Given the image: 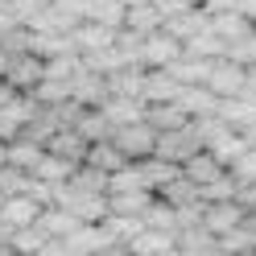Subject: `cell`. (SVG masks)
I'll return each mask as SVG.
<instances>
[{"label": "cell", "instance_id": "cell-1", "mask_svg": "<svg viewBox=\"0 0 256 256\" xmlns=\"http://www.w3.org/2000/svg\"><path fill=\"white\" fill-rule=\"evenodd\" d=\"M112 145L124 153V162H145V157L157 153V132L140 120V124H128V128H112Z\"/></svg>", "mask_w": 256, "mask_h": 256}, {"label": "cell", "instance_id": "cell-2", "mask_svg": "<svg viewBox=\"0 0 256 256\" xmlns=\"http://www.w3.org/2000/svg\"><path fill=\"white\" fill-rule=\"evenodd\" d=\"M244 87H248V66H240L232 58H219L211 66L206 91H211L215 100H236V95H244Z\"/></svg>", "mask_w": 256, "mask_h": 256}, {"label": "cell", "instance_id": "cell-3", "mask_svg": "<svg viewBox=\"0 0 256 256\" xmlns=\"http://www.w3.org/2000/svg\"><path fill=\"white\" fill-rule=\"evenodd\" d=\"M198 149H202V145H198L194 124H186V128H174V132H157V153H153V157L182 166V162H190V157H194Z\"/></svg>", "mask_w": 256, "mask_h": 256}, {"label": "cell", "instance_id": "cell-4", "mask_svg": "<svg viewBox=\"0 0 256 256\" xmlns=\"http://www.w3.org/2000/svg\"><path fill=\"white\" fill-rule=\"evenodd\" d=\"M46 78V62L42 58H34V54H12L8 58V70H4V83L17 91V95H34L38 91V83Z\"/></svg>", "mask_w": 256, "mask_h": 256}, {"label": "cell", "instance_id": "cell-5", "mask_svg": "<svg viewBox=\"0 0 256 256\" xmlns=\"http://www.w3.org/2000/svg\"><path fill=\"white\" fill-rule=\"evenodd\" d=\"M182 58V42H174L166 29L140 42V70H166Z\"/></svg>", "mask_w": 256, "mask_h": 256}, {"label": "cell", "instance_id": "cell-6", "mask_svg": "<svg viewBox=\"0 0 256 256\" xmlns=\"http://www.w3.org/2000/svg\"><path fill=\"white\" fill-rule=\"evenodd\" d=\"M70 42H74V54L78 58H91V54H104V50L116 46V29H104L95 21H78L70 29Z\"/></svg>", "mask_w": 256, "mask_h": 256}, {"label": "cell", "instance_id": "cell-7", "mask_svg": "<svg viewBox=\"0 0 256 256\" xmlns=\"http://www.w3.org/2000/svg\"><path fill=\"white\" fill-rule=\"evenodd\" d=\"M244 215H248V211H244L240 202H211V206L202 202V232L211 236V240H223L232 228L244 223Z\"/></svg>", "mask_w": 256, "mask_h": 256}, {"label": "cell", "instance_id": "cell-8", "mask_svg": "<svg viewBox=\"0 0 256 256\" xmlns=\"http://www.w3.org/2000/svg\"><path fill=\"white\" fill-rule=\"evenodd\" d=\"M66 248H70V256H100V252L120 248V244L108 236L104 223H78V232L66 236Z\"/></svg>", "mask_w": 256, "mask_h": 256}, {"label": "cell", "instance_id": "cell-9", "mask_svg": "<svg viewBox=\"0 0 256 256\" xmlns=\"http://www.w3.org/2000/svg\"><path fill=\"white\" fill-rule=\"evenodd\" d=\"M174 104L182 108L186 120H211L219 112V100L206 87H178V95H174Z\"/></svg>", "mask_w": 256, "mask_h": 256}, {"label": "cell", "instance_id": "cell-10", "mask_svg": "<svg viewBox=\"0 0 256 256\" xmlns=\"http://www.w3.org/2000/svg\"><path fill=\"white\" fill-rule=\"evenodd\" d=\"M182 178H190V182L198 186V194H202L206 186H215L219 178H228V170H223V166H219L206 149H198L194 157H190V162H182Z\"/></svg>", "mask_w": 256, "mask_h": 256}, {"label": "cell", "instance_id": "cell-11", "mask_svg": "<svg viewBox=\"0 0 256 256\" xmlns=\"http://www.w3.org/2000/svg\"><path fill=\"white\" fill-rule=\"evenodd\" d=\"M108 128H128V124H140L145 120V104L140 100H120V95H108V100L100 104Z\"/></svg>", "mask_w": 256, "mask_h": 256}, {"label": "cell", "instance_id": "cell-12", "mask_svg": "<svg viewBox=\"0 0 256 256\" xmlns=\"http://www.w3.org/2000/svg\"><path fill=\"white\" fill-rule=\"evenodd\" d=\"M42 211H46L42 202H34L29 194H17V198H4V206H0V219H4L12 232H21V228H34V223L42 219Z\"/></svg>", "mask_w": 256, "mask_h": 256}, {"label": "cell", "instance_id": "cell-13", "mask_svg": "<svg viewBox=\"0 0 256 256\" xmlns=\"http://www.w3.org/2000/svg\"><path fill=\"white\" fill-rule=\"evenodd\" d=\"M136 170H140V186H145L149 194H162V190L182 174V166L162 162V157H145V162H136Z\"/></svg>", "mask_w": 256, "mask_h": 256}, {"label": "cell", "instance_id": "cell-14", "mask_svg": "<svg viewBox=\"0 0 256 256\" xmlns=\"http://www.w3.org/2000/svg\"><path fill=\"white\" fill-rule=\"evenodd\" d=\"M178 248V236H170V232H153V228H145L140 236H132L124 244V252L128 256H166V252H174Z\"/></svg>", "mask_w": 256, "mask_h": 256}, {"label": "cell", "instance_id": "cell-15", "mask_svg": "<svg viewBox=\"0 0 256 256\" xmlns=\"http://www.w3.org/2000/svg\"><path fill=\"white\" fill-rule=\"evenodd\" d=\"M29 54L50 62V58H62V54H74V42H70V34H42V29H29Z\"/></svg>", "mask_w": 256, "mask_h": 256}, {"label": "cell", "instance_id": "cell-16", "mask_svg": "<svg viewBox=\"0 0 256 256\" xmlns=\"http://www.w3.org/2000/svg\"><path fill=\"white\" fill-rule=\"evenodd\" d=\"M46 153H54L62 157V162H70V166H83V157H87V140L74 132V128H58V132L46 140Z\"/></svg>", "mask_w": 256, "mask_h": 256}, {"label": "cell", "instance_id": "cell-17", "mask_svg": "<svg viewBox=\"0 0 256 256\" xmlns=\"http://www.w3.org/2000/svg\"><path fill=\"white\" fill-rule=\"evenodd\" d=\"M157 202L149 190H124V194H108V215H124V219H140Z\"/></svg>", "mask_w": 256, "mask_h": 256}, {"label": "cell", "instance_id": "cell-18", "mask_svg": "<svg viewBox=\"0 0 256 256\" xmlns=\"http://www.w3.org/2000/svg\"><path fill=\"white\" fill-rule=\"evenodd\" d=\"M70 100L78 104V108H100L104 100H108V78L104 74H91V70H83L70 83Z\"/></svg>", "mask_w": 256, "mask_h": 256}, {"label": "cell", "instance_id": "cell-19", "mask_svg": "<svg viewBox=\"0 0 256 256\" xmlns=\"http://www.w3.org/2000/svg\"><path fill=\"white\" fill-rule=\"evenodd\" d=\"M252 29H256V25H248L240 12H219V17H211V34L228 46V50H232V46H240V42H248Z\"/></svg>", "mask_w": 256, "mask_h": 256}, {"label": "cell", "instance_id": "cell-20", "mask_svg": "<svg viewBox=\"0 0 256 256\" xmlns=\"http://www.w3.org/2000/svg\"><path fill=\"white\" fill-rule=\"evenodd\" d=\"M83 166H91V170H100V174H120L124 166H132V162H124V153L112 145V140H95V145H87V157H83Z\"/></svg>", "mask_w": 256, "mask_h": 256}, {"label": "cell", "instance_id": "cell-21", "mask_svg": "<svg viewBox=\"0 0 256 256\" xmlns=\"http://www.w3.org/2000/svg\"><path fill=\"white\" fill-rule=\"evenodd\" d=\"M206 25H211V17H206V8H186L182 17H174V21H166L162 29H166V34H170L174 42H182V46H186L190 38H198V34H202Z\"/></svg>", "mask_w": 256, "mask_h": 256}, {"label": "cell", "instance_id": "cell-22", "mask_svg": "<svg viewBox=\"0 0 256 256\" xmlns=\"http://www.w3.org/2000/svg\"><path fill=\"white\" fill-rule=\"evenodd\" d=\"M124 17H128V8L120 4V0H87V8H83V21H95V25H104V29H124Z\"/></svg>", "mask_w": 256, "mask_h": 256}, {"label": "cell", "instance_id": "cell-23", "mask_svg": "<svg viewBox=\"0 0 256 256\" xmlns=\"http://www.w3.org/2000/svg\"><path fill=\"white\" fill-rule=\"evenodd\" d=\"M42 157H46V145H38V140H29V136L8 140V166H12V170H21V174H34Z\"/></svg>", "mask_w": 256, "mask_h": 256}, {"label": "cell", "instance_id": "cell-24", "mask_svg": "<svg viewBox=\"0 0 256 256\" xmlns=\"http://www.w3.org/2000/svg\"><path fill=\"white\" fill-rule=\"evenodd\" d=\"M215 116L228 124L232 132H244L248 124H256V108L244 100V95H236V100H219V112H215Z\"/></svg>", "mask_w": 256, "mask_h": 256}, {"label": "cell", "instance_id": "cell-25", "mask_svg": "<svg viewBox=\"0 0 256 256\" xmlns=\"http://www.w3.org/2000/svg\"><path fill=\"white\" fill-rule=\"evenodd\" d=\"M145 124L153 132H174V128H186L190 120L182 116L178 104H145Z\"/></svg>", "mask_w": 256, "mask_h": 256}, {"label": "cell", "instance_id": "cell-26", "mask_svg": "<svg viewBox=\"0 0 256 256\" xmlns=\"http://www.w3.org/2000/svg\"><path fill=\"white\" fill-rule=\"evenodd\" d=\"M140 91H145V70L140 66H124L108 78V95H120V100H140ZM145 104V100H140Z\"/></svg>", "mask_w": 256, "mask_h": 256}, {"label": "cell", "instance_id": "cell-27", "mask_svg": "<svg viewBox=\"0 0 256 256\" xmlns=\"http://www.w3.org/2000/svg\"><path fill=\"white\" fill-rule=\"evenodd\" d=\"M174 95H178V83L170 70H145V91H140L145 104H174Z\"/></svg>", "mask_w": 256, "mask_h": 256}, {"label": "cell", "instance_id": "cell-28", "mask_svg": "<svg viewBox=\"0 0 256 256\" xmlns=\"http://www.w3.org/2000/svg\"><path fill=\"white\" fill-rule=\"evenodd\" d=\"M182 54H186V58H202V62H219V58H228V46H223V42L211 34V25H206L198 38H190V42L182 46Z\"/></svg>", "mask_w": 256, "mask_h": 256}, {"label": "cell", "instance_id": "cell-29", "mask_svg": "<svg viewBox=\"0 0 256 256\" xmlns=\"http://www.w3.org/2000/svg\"><path fill=\"white\" fill-rule=\"evenodd\" d=\"M124 29L136 34V38H153V34H162V12H157L153 4H136V8H128Z\"/></svg>", "mask_w": 256, "mask_h": 256}, {"label": "cell", "instance_id": "cell-30", "mask_svg": "<svg viewBox=\"0 0 256 256\" xmlns=\"http://www.w3.org/2000/svg\"><path fill=\"white\" fill-rule=\"evenodd\" d=\"M74 132L83 136L87 145H95V140H112V128H108V120H104V112H100V108H83V112H78Z\"/></svg>", "mask_w": 256, "mask_h": 256}, {"label": "cell", "instance_id": "cell-31", "mask_svg": "<svg viewBox=\"0 0 256 256\" xmlns=\"http://www.w3.org/2000/svg\"><path fill=\"white\" fill-rule=\"evenodd\" d=\"M157 198H162L166 206H174V211H182V206H198V202H202V198H198V186L190 182V178H182V174H178V178H174Z\"/></svg>", "mask_w": 256, "mask_h": 256}, {"label": "cell", "instance_id": "cell-32", "mask_svg": "<svg viewBox=\"0 0 256 256\" xmlns=\"http://www.w3.org/2000/svg\"><path fill=\"white\" fill-rule=\"evenodd\" d=\"M38 223H42V232L50 236V240H66V236L78 232V219H74L70 211H62V206H46Z\"/></svg>", "mask_w": 256, "mask_h": 256}, {"label": "cell", "instance_id": "cell-33", "mask_svg": "<svg viewBox=\"0 0 256 256\" xmlns=\"http://www.w3.org/2000/svg\"><path fill=\"white\" fill-rule=\"evenodd\" d=\"M74 170H78V166L62 162V157H54V153H46L42 162H38V170H34V178H38V182H46V186H66Z\"/></svg>", "mask_w": 256, "mask_h": 256}, {"label": "cell", "instance_id": "cell-34", "mask_svg": "<svg viewBox=\"0 0 256 256\" xmlns=\"http://www.w3.org/2000/svg\"><path fill=\"white\" fill-rule=\"evenodd\" d=\"M46 244H50V236L42 232V223H34V228H21V232H12V240H8V252H17V256H38Z\"/></svg>", "mask_w": 256, "mask_h": 256}, {"label": "cell", "instance_id": "cell-35", "mask_svg": "<svg viewBox=\"0 0 256 256\" xmlns=\"http://www.w3.org/2000/svg\"><path fill=\"white\" fill-rule=\"evenodd\" d=\"M206 153H211L223 170H232V162H240V157L248 153V140L240 136V132H223V136H219V140H215V145L206 149Z\"/></svg>", "mask_w": 256, "mask_h": 256}, {"label": "cell", "instance_id": "cell-36", "mask_svg": "<svg viewBox=\"0 0 256 256\" xmlns=\"http://www.w3.org/2000/svg\"><path fill=\"white\" fill-rule=\"evenodd\" d=\"M83 74V58L78 54H62V58H50L46 62V78H54V83H74V78Z\"/></svg>", "mask_w": 256, "mask_h": 256}, {"label": "cell", "instance_id": "cell-37", "mask_svg": "<svg viewBox=\"0 0 256 256\" xmlns=\"http://www.w3.org/2000/svg\"><path fill=\"white\" fill-rule=\"evenodd\" d=\"M66 186H70V190H83V194H108V174L91 170V166H78V170L70 174Z\"/></svg>", "mask_w": 256, "mask_h": 256}, {"label": "cell", "instance_id": "cell-38", "mask_svg": "<svg viewBox=\"0 0 256 256\" xmlns=\"http://www.w3.org/2000/svg\"><path fill=\"white\" fill-rule=\"evenodd\" d=\"M140 219H145V228H153V232H170V236H178V211H174V206H166L162 198H157Z\"/></svg>", "mask_w": 256, "mask_h": 256}, {"label": "cell", "instance_id": "cell-39", "mask_svg": "<svg viewBox=\"0 0 256 256\" xmlns=\"http://www.w3.org/2000/svg\"><path fill=\"white\" fill-rule=\"evenodd\" d=\"M34 100H38L42 108H62V104L70 100V87H66V83H54V78H42L38 91H34Z\"/></svg>", "mask_w": 256, "mask_h": 256}, {"label": "cell", "instance_id": "cell-40", "mask_svg": "<svg viewBox=\"0 0 256 256\" xmlns=\"http://www.w3.org/2000/svg\"><path fill=\"white\" fill-rule=\"evenodd\" d=\"M29 178H34V174H21V170H12V166H4V170H0V194H4V198H17V194H29Z\"/></svg>", "mask_w": 256, "mask_h": 256}, {"label": "cell", "instance_id": "cell-41", "mask_svg": "<svg viewBox=\"0 0 256 256\" xmlns=\"http://www.w3.org/2000/svg\"><path fill=\"white\" fill-rule=\"evenodd\" d=\"M124 190H145V186H140V170L136 166H124L120 174L108 178V194H124Z\"/></svg>", "mask_w": 256, "mask_h": 256}, {"label": "cell", "instance_id": "cell-42", "mask_svg": "<svg viewBox=\"0 0 256 256\" xmlns=\"http://www.w3.org/2000/svg\"><path fill=\"white\" fill-rule=\"evenodd\" d=\"M236 190H240V186H236V178L228 174V178H219L215 186H206V190H202L198 198H202L206 206H211V202H236Z\"/></svg>", "mask_w": 256, "mask_h": 256}, {"label": "cell", "instance_id": "cell-43", "mask_svg": "<svg viewBox=\"0 0 256 256\" xmlns=\"http://www.w3.org/2000/svg\"><path fill=\"white\" fill-rule=\"evenodd\" d=\"M232 178H236V186H256V153L248 149L244 157H240V162H232Z\"/></svg>", "mask_w": 256, "mask_h": 256}, {"label": "cell", "instance_id": "cell-44", "mask_svg": "<svg viewBox=\"0 0 256 256\" xmlns=\"http://www.w3.org/2000/svg\"><path fill=\"white\" fill-rule=\"evenodd\" d=\"M153 8L162 12V25L174 21V17H182L186 8H198V4H190V0H153Z\"/></svg>", "mask_w": 256, "mask_h": 256}, {"label": "cell", "instance_id": "cell-45", "mask_svg": "<svg viewBox=\"0 0 256 256\" xmlns=\"http://www.w3.org/2000/svg\"><path fill=\"white\" fill-rule=\"evenodd\" d=\"M12 29H21V21H17V12H12V4H0V38H8Z\"/></svg>", "mask_w": 256, "mask_h": 256}, {"label": "cell", "instance_id": "cell-46", "mask_svg": "<svg viewBox=\"0 0 256 256\" xmlns=\"http://www.w3.org/2000/svg\"><path fill=\"white\" fill-rule=\"evenodd\" d=\"M206 17H219V12H236V0H206Z\"/></svg>", "mask_w": 256, "mask_h": 256}, {"label": "cell", "instance_id": "cell-47", "mask_svg": "<svg viewBox=\"0 0 256 256\" xmlns=\"http://www.w3.org/2000/svg\"><path fill=\"white\" fill-rule=\"evenodd\" d=\"M236 12H240L248 25H256V0H236Z\"/></svg>", "mask_w": 256, "mask_h": 256}, {"label": "cell", "instance_id": "cell-48", "mask_svg": "<svg viewBox=\"0 0 256 256\" xmlns=\"http://www.w3.org/2000/svg\"><path fill=\"white\" fill-rule=\"evenodd\" d=\"M38 256H70V248H66V240H50Z\"/></svg>", "mask_w": 256, "mask_h": 256}, {"label": "cell", "instance_id": "cell-49", "mask_svg": "<svg viewBox=\"0 0 256 256\" xmlns=\"http://www.w3.org/2000/svg\"><path fill=\"white\" fill-rule=\"evenodd\" d=\"M12 100H17V91H12V87L4 83V78H0V108H8Z\"/></svg>", "mask_w": 256, "mask_h": 256}, {"label": "cell", "instance_id": "cell-50", "mask_svg": "<svg viewBox=\"0 0 256 256\" xmlns=\"http://www.w3.org/2000/svg\"><path fill=\"white\" fill-rule=\"evenodd\" d=\"M240 136H244V140H248V149L256 153V124H248V128H244V132H240Z\"/></svg>", "mask_w": 256, "mask_h": 256}, {"label": "cell", "instance_id": "cell-51", "mask_svg": "<svg viewBox=\"0 0 256 256\" xmlns=\"http://www.w3.org/2000/svg\"><path fill=\"white\" fill-rule=\"evenodd\" d=\"M8 240H12V228H8V223H4V219H0V248H4V244H8Z\"/></svg>", "mask_w": 256, "mask_h": 256}, {"label": "cell", "instance_id": "cell-52", "mask_svg": "<svg viewBox=\"0 0 256 256\" xmlns=\"http://www.w3.org/2000/svg\"><path fill=\"white\" fill-rule=\"evenodd\" d=\"M4 70H8V50L0 46V78H4Z\"/></svg>", "mask_w": 256, "mask_h": 256}, {"label": "cell", "instance_id": "cell-53", "mask_svg": "<svg viewBox=\"0 0 256 256\" xmlns=\"http://www.w3.org/2000/svg\"><path fill=\"white\" fill-rule=\"evenodd\" d=\"M4 166H8V145L0 140V170H4Z\"/></svg>", "mask_w": 256, "mask_h": 256}, {"label": "cell", "instance_id": "cell-54", "mask_svg": "<svg viewBox=\"0 0 256 256\" xmlns=\"http://www.w3.org/2000/svg\"><path fill=\"white\" fill-rule=\"evenodd\" d=\"M124 8H136V4H153V0H120Z\"/></svg>", "mask_w": 256, "mask_h": 256}, {"label": "cell", "instance_id": "cell-55", "mask_svg": "<svg viewBox=\"0 0 256 256\" xmlns=\"http://www.w3.org/2000/svg\"><path fill=\"white\" fill-rule=\"evenodd\" d=\"M100 256H128L124 248H108V252H100Z\"/></svg>", "mask_w": 256, "mask_h": 256}, {"label": "cell", "instance_id": "cell-56", "mask_svg": "<svg viewBox=\"0 0 256 256\" xmlns=\"http://www.w3.org/2000/svg\"><path fill=\"white\" fill-rule=\"evenodd\" d=\"M0 256H17V252H8V248H0Z\"/></svg>", "mask_w": 256, "mask_h": 256}, {"label": "cell", "instance_id": "cell-57", "mask_svg": "<svg viewBox=\"0 0 256 256\" xmlns=\"http://www.w3.org/2000/svg\"><path fill=\"white\" fill-rule=\"evenodd\" d=\"M190 4H198V8H202V4H206V0H190Z\"/></svg>", "mask_w": 256, "mask_h": 256}, {"label": "cell", "instance_id": "cell-58", "mask_svg": "<svg viewBox=\"0 0 256 256\" xmlns=\"http://www.w3.org/2000/svg\"><path fill=\"white\" fill-rule=\"evenodd\" d=\"M0 4H17V0H0Z\"/></svg>", "mask_w": 256, "mask_h": 256}, {"label": "cell", "instance_id": "cell-59", "mask_svg": "<svg viewBox=\"0 0 256 256\" xmlns=\"http://www.w3.org/2000/svg\"><path fill=\"white\" fill-rule=\"evenodd\" d=\"M46 4H58V0H46Z\"/></svg>", "mask_w": 256, "mask_h": 256}, {"label": "cell", "instance_id": "cell-60", "mask_svg": "<svg viewBox=\"0 0 256 256\" xmlns=\"http://www.w3.org/2000/svg\"><path fill=\"white\" fill-rule=\"evenodd\" d=\"M0 206H4V194H0Z\"/></svg>", "mask_w": 256, "mask_h": 256}, {"label": "cell", "instance_id": "cell-61", "mask_svg": "<svg viewBox=\"0 0 256 256\" xmlns=\"http://www.w3.org/2000/svg\"><path fill=\"white\" fill-rule=\"evenodd\" d=\"M252 256H256V252H252Z\"/></svg>", "mask_w": 256, "mask_h": 256}]
</instances>
